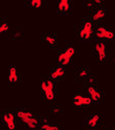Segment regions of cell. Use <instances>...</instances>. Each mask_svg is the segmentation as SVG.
<instances>
[{
	"instance_id": "18",
	"label": "cell",
	"mask_w": 115,
	"mask_h": 130,
	"mask_svg": "<svg viewBox=\"0 0 115 130\" xmlns=\"http://www.w3.org/2000/svg\"><path fill=\"white\" fill-rule=\"evenodd\" d=\"M78 75H79L80 77H87V75H88V71H87L86 69H81V70H79Z\"/></svg>"
},
{
	"instance_id": "4",
	"label": "cell",
	"mask_w": 115,
	"mask_h": 130,
	"mask_svg": "<svg viewBox=\"0 0 115 130\" xmlns=\"http://www.w3.org/2000/svg\"><path fill=\"white\" fill-rule=\"evenodd\" d=\"M94 32V29H93V22L87 20L83 23V26L81 27V29L79 30V36L82 38V39H89L91 34Z\"/></svg>"
},
{
	"instance_id": "15",
	"label": "cell",
	"mask_w": 115,
	"mask_h": 130,
	"mask_svg": "<svg viewBox=\"0 0 115 130\" xmlns=\"http://www.w3.org/2000/svg\"><path fill=\"white\" fill-rule=\"evenodd\" d=\"M41 130H60V128L56 125H51L48 123H44L41 125Z\"/></svg>"
},
{
	"instance_id": "12",
	"label": "cell",
	"mask_w": 115,
	"mask_h": 130,
	"mask_svg": "<svg viewBox=\"0 0 115 130\" xmlns=\"http://www.w3.org/2000/svg\"><path fill=\"white\" fill-rule=\"evenodd\" d=\"M105 13H106V11H105L104 8H102V7L98 8V9L93 13V20H94V21H100V20H102V19L104 18Z\"/></svg>"
},
{
	"instance_id": "25",
	"label": "cell",
	"mask_w": 115,
	"mask_h": 130,
	"mask_svg": "<svg viewBox=\"0 0 115 130\" xmlns=\"http://www.w3.org/2000/svg\"><path fill=\"white\" fill-rule=\"evenodd\" d=\"M114 61H115V55H114Z\"/></svg>"
},
{
	"instance_id": "7",
	"label": "cell",
	"mask_w": 115,
	"mask_h": 130,
	"mask_svg": "<svg viewBox=\"0 0 115 130\" xmlns=\"http://www.w3.org/2000/svg\"><path fill=\"white\" fill-rule=\"evenodd\" d=\"M93 99L89 96H84L81 94H76L74 96V104L76 106H82V105H89L91 104Z\"/></svg>"
},
{
	"instance_id": "6",
	"label": "cell",
	"mask_w": 115,
	"mask_h": 130,
	"mask_svg": "<svg viewBox=\"0 0 115 130\" xmlns=\"http://www.w3.org/2000/svg\"><path fill=\"white\" fill-rule=\"evenodd\" d=\"M2 120H3V123L5 124V126L7 127V129H9V130L15 129V119H14L13 112L8 111V112L4 113L2 117Z\"/></svg>"
},
{
	"instance_id": "20",
	"label": "cell",
	"mask_w": 115,
	"mask_h": 130,
	"mask_svg": "<svg viewBox=\"0 0 115 130\" xmlns=\"http://www.w3.org/2000/svg\"><path fill=\"white\" fill-rule=\"evenodd\" d=\"M94 4V2L91 1V0H86V1H85V5L86 6H91Z\"/></svg>"
},
{
	"instance_id": "3",
	"label": "cell",
	"mask_w": 115,
	"mask_h": 130,
	"mask_svg": "<svg viewBox=\"0 0 115 130\" xmlns=\"http://www.w3.org/2000/svg\"><path fill=\"white\" fill-rule=\"evenodd\" d=\"M75 54V48L72 46H68L65 51H63L59 57H58V61L62 64V65H68L71 61V58L73 57V55Z\"/></svg>"
},
{
	"instance_id": "2",
	"label": "cell",
	"mask_w": 115,
	"mask_h": 130,
	"mask_svg": "<svg viewBox=\"0 0 115 130\" xmlns=\"http://www.w3.org/2000/svg\"><path fill=\"white\" fill-rule=\"evenodd\" d=\"M41 90L43 91L45 97L48 100L55 99V84L52 79L43 80L41 83Z\"/></svg>"
},
{
	"instance_id": "5",
	"label": "cell",
	"mask_w": 115,
	"mask_h": 130,
	"mask_svg": "<svg viewBox=\"0 0 115 130\" xmlns=\"http://www.w3.org/2000/svg\"><path fill=\"white\" fill-rule=\"evenodd\" d=\"M114 32L112 30L107 29L104 26H99L96 30V36L98 38H106V39H112L114 38Z\"/></svg>"
},
{
	"instance_id": "14",
	"label": "cell",
	"mask_w": 115,
	"mask_h": 130,
	"mask_svg": "<svg viewBox=\"0 0 115 130\" xmlns=\"http://www.w3.org/2000/svg\"><path fill=\"white\" fill-rule=\"evenodd\" d=\"M98 121H99V116H93V117H90L88 120H87V125L89 126V127H96L97 126V124H98Z\"/></svg>"
},
{
	"instance_id": "26",
	"label": "cell",
	"mask_w": 115,
	"mask_h": 130,
	"mask_svg": "<svg viewBox=\"0 0 115 130\" xmlns=\"http://www.w3.org/2000/svg\"><path fill=\"white\" fill-rule=\"evenodd\" d=\"M106 130H110V129H106Z\"/></svg>"
},
{
	"instance_id": "19",
	"label": "cell",
	"mask_w": 115,
	"mask_h": 130,
	"mask_svg": "<svg viewBox=\"0 0 115 130\" xmlns=\"http://www.w3.org/2000/svg\"><path fill=\"white\" fill-rule=\"evenodd\" d=\"M41 0H31V4L35 7H40L41 6Z\"/></svg>"
},
{
	"instance_id": "11",
	"label": "cell",
	"mask_w": 115,
	"mask_h": 130,
	"mask_svg": "<svg viewBox=\"0 0 115 130\" xmlns=\"http://www.w3.org/2000/svg\"><path fill=\"white\" fill-rule=\"evenodd\" d=\"M64 74H65V69H64L62 66H59V67L55 68V69L52 71L51 76H52L53 79H57V78L62 77Z\"/></svg>"
},
{
	"instance_id": "22",
	"label": "cell",
	"mask_w": 115,
	"mask_h": 130,
	"mask_svg": "<svg viewBox=\"0 0 115 130\" xmlns=\"http://www.w3.org/2000/svg\"><path fill=\"white\" fill-rule=\"evenodd\" d=\"M89 83H90V84H94V83H95V78H94V77H90V78H89Z\"/></svg>"
},
{
	"instance_id": "21",
	"label": "cell",
	"mask_w": 115,
	"mask_h": 130,
	"mask_svg": "<svg viewBox=\"0 0 115 130\" xmlns=\"http://www.w3.org/2000/svg\"><path fill=\"white\" fill-rule=\"evenodd\" d=\"M52 111H53L54 113H58V112H60V108H59V107H53Z\"/></svg>"
},
{
	"instance_id": "10",
	"label": "cell",
	"mask_w": 115,
	"mask_h": 130,
	"mask_svg": "<svg viewBox=\"0 0 115 130\" xmlns=\"http://www.w3.org/2000/svg\"><path fill=\"white\" fill-rule=\"evenodd\" d=\"M8 80L10 83H14L19 80V75H18V70L14 66H11L8 70Z\"/></svg>"
},
{
	"instance_id": "16",
	"label": "cell",
	"mask_w": 115,
	"mask_h": 130,
	"mask_svg": "<svg viewBox=\"0 0 115 130\" xmlns=\"http://www.w3.org/2000/svg\"><path fill=\"white\" fill-rule=\"evenodd\" d=\"M43 39H44L48 44H51V45L56 44V38H55L53 35H45V36L43 37Z\"/></svg>"
},
{
	"instance_id": "24",
	"label": "cell",
	"mask_w": 115,
	"mask_h": 130,
	"mask_svg": "<svg viewBox=\"0 0 115 130\" xmlns=\"http://www.w3.org/2000/svg\"><path fill=\"white\" fill-rule=\"evenodd\" d=\"M94 2H95V3H102V1H101V0H95Z\"/></svg>"
},
{
	"instance_id": "1",
	"label": "cell",
	"mask_w": 115,
	"mask_h": 130,
	"mask_svg": "<svg viewBox=\"0 0 115 130\" xmlns=\"http://www.w3.org/2000/svg\"><path fill=\"white\" fill-rule=\"evenodd\" d=\"M16 116L31 129H35L38 126L39 122L37 118H35L34 115L29 110H18L16 111Z\"/></svg>"
},
{
	"instance_id": "8",
	"label": "cell",
	"mask_w": 115,
	"mask_h": 130,
	"mask_svg": "<svg viewBox=\"0 0 115 130\" xmlns=\"http://www.w3.org/2000/svg\"><path fill=\"white\" fill-rule=\"evenodd\" d=\"M95 51L96 53L98 54L99 56V59H100V61H104L106 59V44L105 42L103 41H98L96 44H95Z\"/></svg>"
},
{
	"instance_id": "9",
	"label": "cell",
	"mask_w": 115,
	"mask_h": 130,
	"mask_svg": "<svg viewBox=\"0 0 115 130\" xmlns=\"http://www.w3.org/2000/svg\"><path fill=\"white\" fill-rule=\"evenodd\" d=\"M89 97L93 99V101H99L101 99V93L100 91H98L94 86H88L86 89Z\"/></svg>"
},
{
	"instance_id": "23",
	"label": "cell",
	"mask_w": 115,
	"mask_h": 130,
	"mask_svg": "<svg viewBox=\"0 0 115 130\" xmlns=\"http://www.w3.org/2000/svg\"><path fill=\"white\" fill-rule=\"evenodd\" d=\"M14 36H15V37H19V36H21V32H16V33L14 34Z\"/></svg>"
},
{
	"instance_id": "17",
	"label": "cell",
	"mask_w": 115,
	"mask_h": 130,
	"mask_svg": "<svg viewBox=\"0 0 115 130\" xmlns=\"http://www.w3.org/2000/svg\"><path fill=\"white\" fill-rule=\"evenodd\" d=\"M7 30H8V24L6 22L1 23V25H0V32L3 33V32H6Z\"/></svg>"
},
{
	"instance_id": "13",
	"label": "cell",
	"mask_w": 115,
	"mask_h": 130,
	"mask_svg": "<svg viewBox=\"0 0 115 130\" xmlns=\"http://www.w3.org/2000/svg\"><path fill=\"white\" fill-rule=\"evenodd\" d=\"M70 8V1L69 0H61L58 3V9L61 11H67Z\"/></svg>"
}]
</instances>
